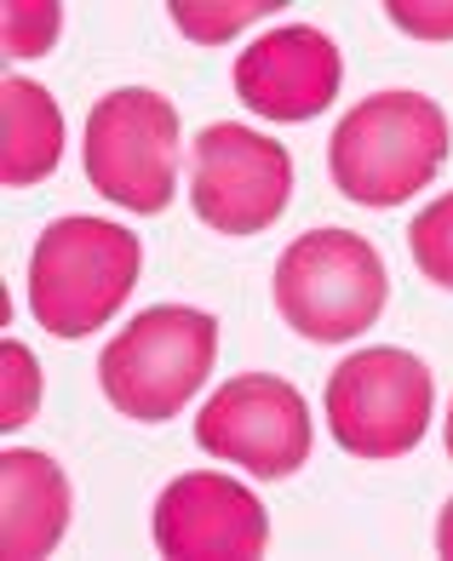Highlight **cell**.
Returning <instances> with one entry per match:
<instances>
[{"label":"cell","instance_id":"obj_1","mask_svg":"<svg viewBox=\"0 0 453 561\" xmlns=\"http://www.w3.org/2000/svg\"><path fill=\"white\" fill-rule=\"evenodd\" d=\"M453 149L448 115L424 92H373L333 126L327 167L344 201L362 207H401L442 172Z\"/></svg>","mask_w":453,"mask_h":561},{"label":"cell","instance_id":"obj_2","mask_svg":"<svg viewBox=\"0 0 453 561\" xmlns=\"http://www.w3.org/2000/svg\"><path fill=\"white\" fill-rule=\"evenodd\" d=\"M144 247L110 218H58L30 252V316L53 339H87L110 327L138 287Z\"/></svg>","mask_w":453,"mask_h":561},{"label":"cell","instance_id":"obj_3","mask_svg":"<svg viewBox=\"0 0 453 561\" xmlns=\"http://www.w3.org/2000/svg\"><path fill=\"white\" fill-rule=\"evenodd\" d=\"M218 362V321L190 304H156L133 316L98 355V385L121 419L167 424L207 385Z\"/></svg>","mask_w":453,"mask_h":561},{"label":"cell","instance_id":"obj_4","mask_svg":"<svg viewBox=\"0 0 453 561\" xmlns=\"http://www.w3.org/2000/svg\"><path fill=\"white\" fill-rule=\"evenodd\" d=\"M390 298L385 264L356 229H310L275 264V310L310 344H344L380 321Z\"/></svg>","mask_w":453,"mask_h":561},{"label":"cell","instance_id":"obj_5","mask_svg":"<svg viewBox=\"0 0 453 561\" xmlns=\"http://www.w3.org/2000/svg\"><path fill=\"white\" fill-rule=\"evenodd\" d=\"M321 407H327V430H333L344 453L385 465V458H401L424 442L437 413V385L414 350L373 344L327 373Z\"/></svg>","mask_w":453,"mask_h":561},{"label":"cell","instance_id":"obj_6","mask_svg":"<svg viewBox=\"0 0 453 561\" xmlns=\"http://www.w3.org/2000/svg\"><path fill=\"white\" fill-rule=\"evenodd\" d=\"M81 161L92 190L127 213H167L179 190V110L149 87L104 92L87 115Z\"/></svg>","mask_w":453,"mask_h":561},{"label":"cell","instance_id":"obj_7","mask_svg":"<svg viewBox=\"0 0 453 561\" xmlns=\"http://www.w3.org/2000/svg\"><path fill=\"white\" fill-rule=\"evenodd\" d=\"M293 156L253 126L218 121L195 138L190 156V207L218 236H259L287 213Z\"/></svg>","mask_w":453,"mask_h":561},{"label":"cell","instance_id":"obj_8","mask_svg":"<svg viewBox=\"0 0 453 561\" xmlns=\"http://www.w3.org/2000/svg\"><path fill=\"white\" fill-rule=\"evenodd\" d=\"M310 401L275 373H241L195 413V447L218 465H241L264 481H282L310 465Z\"/></svg>","mask_w":453,"mask_h":561},{"label":"cell","instance_id":"obj_9","mask_svg":"<svg viewBox=\"0 0 453 561\" xmlns=\"http://www.w3.org/2000/svg\"><path fill=\"white\" fill-rule=\"evenodd\" d=\"M270 545V516L253 488L190 470L172 476L167 493L156 499V550L179 561H247Z\"/></svg>","mask_w":453,"mask_h":561},{"label":"cell","instance_id":"obj_10","mask_svg":"<svg viewBox=\"0 0 453 561\" xmlns=\"http://www.w3.org/2000/svg\"><path fill=\"white\" fill-rule=\"evenodd\" d=\"M344 58L310 23H282L236 58V98L264 121H310L339 98Z\"/></svg>","mask_w":453,"mask_h":561},{"label":"cell","instance_id":"obj_11","mask_svg":"<svg viewBox=\"0 0 453 561\" xmlns=\"http://www.w3.org/2000/svg\"><path fill=\"white\" fill-rule=\"evenodd\" d=\"M0 556L7 561H35L53 556L64 527H69V476L58 458L35 447H12L0 458Z\"/></svg>","mask_w":453,"mask_h":561},{"label":"cell","instance_id":"obj_12","mask_svg":"<svg viewBox=\"0 0 453 561\" xmlns=\"http://www.w3.org/2000/svg\"><path fill=\"white\" fill-rule=\"evenodd\" d=\"M64 161V110L58 98L7 75L0 81V178L7 190H30L41 178H53V167Z\"/></svg>","mask_w":453,"mask_h":561},{"label":"cell","instance_id":"obj_13","mask_svg":"<svg viewBox=\"0 0 453 561\" xmlns=\"http://www.w3.org/2000/svg\"><path fill=\"white\" fill-rule=\"evenodd\" d=\"M264 12H275L270 0H172V23H179V35L195 41V46L230 41L247 23H259Z\"/></svg>","mask_w":453,"mask_h":561},{"label":"cell","instance_id":"obj_14","mask_svg":"<svg viewBox=\"0 0 453 561\" xmlns=\"http://www.w3.org/2000/svg\"><path fill=\"white\" fill-rule=\"evenodd\" d=\"M408 252H414L424 280H437V287L453 293V190L437 195L431 207L408 224Z\"/></svg>","mask_w":453,"mask_h":561},{"label":"cell","instance_id":"obj_15","mask_svg":"<svg viewBox=\"0 0 453 561\" xmlns=\"http://www.w3.org/2000/svg\"><path fill=\"white\" fill-rule=\"evenodd\" d=\"M58 30H64V7H58V0H7V12H0V46H7V58L53 53Z\"/></svg>","mask_w":453,"mask_h":561},{"label":"cell","instance_id":"obj_16","mask_svg":"<svg viewBox=\"0 0 453 561\" xmlns=\"http://www.w3.org/2000/svg\"><path fill=\"white\" fill-rule=\"evenodd\" d=\"M35 407H41V362L30 344L7 339L0 344V424L7 430L30 424Z\"/></svg>","mask_w":453,"mask_h":561},{"label":"cell","instance_id":"obj_17","mask_svg":"<svg viewBox=\"0 0 453 561\" xmlns=\"http://www.w3.org/2000/svg\"><path fill=\"white\" fill-rule=\"evenodd\" d=\"M390 23L414 41H453V0H385Z\"/></svg>","mask_w":453,"mask_h":561},{"label":"cell","instance_id":"obj_18","mask_svg":"<svg viewBox=\"0 0 453 561\" xmlns=\"http://www.w3.org/2000/svg\"><path fill=\"white\" fill-rule=\"evenodd\" d=\"M437 550L453 561V499H448V510H442V522H437Z\"/></svg>","mask_w":453,"mask_h":561},{"label":"cell","instance_id":"obj_19","mask_svg":"<svg viewBox=\"0 0 453 561\" xmlns=\"http://www.w3.org/2000/svg\"><path fill=\"white\" fill-rule=\"evenodd\" d=\"M448 458H453V396H448Z\"/></svg>","mask_w":453,"mask_h":561}]
</instances>
